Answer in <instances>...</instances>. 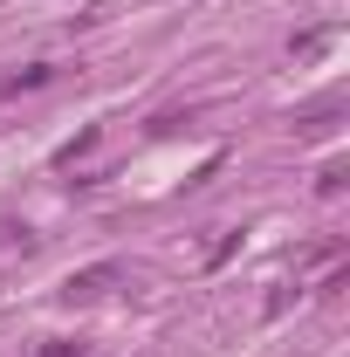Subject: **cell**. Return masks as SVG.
<instances>
[{"label":"cell","mask_w":350,"mask_h":357,"mask_svg":"<svg viewBox=\"0 0 350 357\" xmlns=\"http://www.w3.org/2000/svg\"><path fill=\"white\" fill-rule=\"evenodd\" d=\"M55 69L48 62H28V69H14V76H0V96H21V89H42Z\"/></svg>","instance_id":"obj_2"},{"label":"cell","mask_w":350,"mask_h":357,"mask_svg":"<svg viewBox=\"0 0 350 357\" xmlns=\"http://www.w3.org/2000/svg\"><path fill=\"white\" fill-rule=\"evenodd\" d=\"M117 275H124L117 261H96V268H83V275H69V303H96V296H103Z\"/></svg>","instance_id":"obj_1"},{"label":"cell","mask_w":350,"mask_h":357,"mask_svg":"<svg viewBox=\"0 0 350 357\" xmlns=\"http://www.w3.org/2000/svg\"><path fill=\"white\" fill-rule=\"evenodd\" d=\"M42 357H83V344H76V337H48Z\"/></svg>","instance_id":"obj_3"}]
</instances>
